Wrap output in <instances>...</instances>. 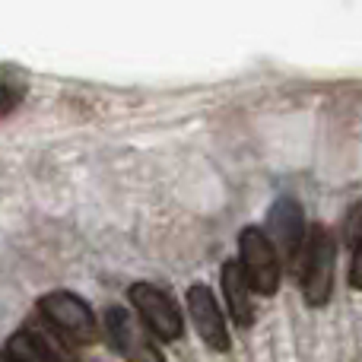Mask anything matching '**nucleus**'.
I'll use <instances>...</instances> for the list:
<instances>
[{
    "label": "nucleus",
    "mask_w": 362,
    "mask_h": 362,
    "mask_svg": "<svg viewBox=\"0 0 362 362\" xmlns=\"http://www.w3.org/2000/svg\"><path fill=\"white\" fill-rule=\"evenodd\" d=\"M350 286L353 289H359L362 293V238H359V245L353 248V264H350Z\"/></svg>",
    "instance_id": "nucleus-11"
},
{
    "label": "nucleus",
    "mask_w": 362,
    "mask_h": 362,
    "mask_svg": "<svg viewBox=\"0 0 362 362\" xmlns=\"http://www.w3.org/2000/svg\"><path fill=\"white\" fill-rule=\"evenodd\" d=\"M187 312H191V321H194V327H197L200 340H204L210 350H216V353L229 350L232 340H229V331H226L223 308H219L210 286L197 283V286L187 289Z\"/></svg>",
    "instance_id": "nucleus-7"
},
{
    "label": "nucleus",
    "mask_w": 362,
    "mask_h": 362,
    "mask_svg": "<svg viewBox=\"0 0 362 362\" xmlns=\"http://www.w3.org/2000/svg\"><path fill=\"white\" fill-rule=\"evenodd\" d=\"M267 238L274 242L276 255L283 261H296L302 255L308 242V232H305V213L302 206L296 204L293 197H280L267 213Z\"/></svg>",
    "instance_id": "nucleus-6"
},
{
    "label": "nucleus",
    "mask_w": 362,
    "mask_h": 362,
    "mask_svg": "<svg viewBox=\"0 0 362 362\" xmlns=\"http://www.w3.org/2000/svg\"><path fill=\"white\" fill-rule=\"evenodd\" d=\"M38 312L45 315L51 327L61 334L67 344H95L99 340V321L95 312L86 305V299H80L70 289H54V293H45L38 299Z\"/></svg>",
    "instance_id": "nucleus-2"
},
{
    "label": "nucleus",
    "mask_w": 362,
    "mask_h": 362,
    "mask_svg": "<svg viewBox=\"0 0 362 362\" xmlns=\"http://www.w3.org/2000/svg\"><path fill=\"white\" fill-rule=\"evenodd\" d=\"M334 264H337V245L334 235L325 226H312L308 229V242L302 248V267H299V280H302V296L312 308L327 305L334 289Z\"/></svg>",
    "instance_id": "nucleus-1"
},
{
    "label": "nucleus",
    "mask_w": 362,
    "mask_h": 362,
    "mask_svg": "<svg viewBox=\"0 0 362 362\" xmlns=\"http://www.w3.org/2000/svg\"><path fill=\"white\" fill-rule=\"evenodd\" d=\"M238 264L245 270V280L257 296H274L280 289L283 264L274 242L261 226H245L238 235Z\"/></svg>",
    "instance_id": "nucleus-3"
},
{
    "label": "nucleus",
    "mask_w": 362,
    "mask_h": 362,
    "mask_svg": "<svg viewBox=\"0 0 362 362\" xmlns=\"http://www.w3.org/2000/svg\"><path fill=\"white\" fill-rule=\"evenodd\" d=\"M0 362H13V359H10V353H6V350H0Z\"/></svg>",
    "instance_id": "nucleus-12"
},
{
    "label": "nucleus",
    "mask_w": 362,
    "mask_h": 362,
    "mask_svg": "<svg viewBox=\"0 0 362 362\" xmlns=\"http://www.w3.org/2000/svg\"><path fill=\"white\" fill-rule=\"evenodd\" d=\"M219 280H223V299L229 305V315L235 318L238 327H251L255 325V302H251V293L255 289L245 280V270L238 261H226L223 270H219Z\"/></svg>",
    "instance_id": "nucleus-9"
},
{
    "label": "nucleus",
    "mask_w": 362,
    "mask_h": 362,
    "mask_svg": "<svg viewBox=\"0 0 362 362\" xmlns=\"http://www.w3.org/2000/svg\"><path fill=\"white\" fill-rule=\"evenodd\" d=\"M105 331H108V337H112L115 350L127 362H165L163 353L156 350V344L150 340V331L144 327V321L134 318L131 308H121V305L108 308Z\"/></svg>",
    "instance_id": "nucleus-5"
},
{
    "label": "nucleus",
    "mask_w": 362,
    "mask_h": 362,
    "mask_svg": "<svg viewBox=\"0 0 362 362\" xmlns=\"http://www.w3.org/2000/svg\"><path fill=\"white\" fill-rule=\"evenodd\" d=\"M16 105H19V93L13 86H6V83H0V118L10 115Z\"/></svg>",
    "instance_id": "nucleus-10"
},
{
    "label": "nucleus",
    "mask_w": 362,
    "mask_h": 362,
    "mask_svg": "<svg viewBox=\"0 0 362 362\" xmlns=\"http://www.w3.org/2000/svg\"><path fill=\"white\" fill-rule=\"evenodd\" d=\"M127 299L137 308L144 327L159 340H178L185 334V318H181L178 302L156 283H134L127 289Z\"/></svg>",
    "instance_id": "nucleus-4"
},
{
    "label": "nucleus",
    "mask_w": 362,
    "mask_h": 362,
    "mask_svg": "<svg viewBox=\"0 0 362 362\" xmlns=\"http://www.w3.org/2000/svg\"><path fill=\"white\" fill-rule=\"evenodd\" d=\"M13 362H74L67 350V340L51 327V331H35V327H23L16 331L4 346Z\"/></svg>",
    "instance_id": "nucleus-8"
}]
</instances>
